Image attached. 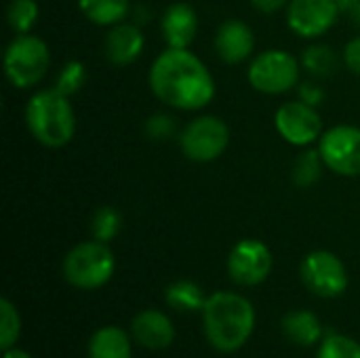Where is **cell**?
<instances>
[{"mask_svg":"<svg viewBox=\"0 0 360 358\" xmlns=\"http://www.w3.org/2000/svg\"><path fill=\"white\" fill-rule=\"evenodd\" d=\"M323 156L319 150H308L302 152L293 165V179L300 188H310L321 179V169H323Z\"/></svg>","mask_w":360,"mask_h":358,"instance_id":"cell-22","label":"cell"},{"mask_svg":"<svg viewBox=\"0 0 360 358\" xmlns=\"http://www.w3.org/2000/svg\"><path fill=\"white\" fill-rule=\"evenodd\" d=\"M160 30L169 49H188L198 32V15L188 2H175L165 11Z\"/></svg>","mask_w":360,"mask_h":358,"instance_id":"cell-15","label":"cell"},{"mask_svg":"<svg viewBox=\"0 0 360 358\" xmlns=\"http://www.w3.org/2000/svg\"><path fill=\"white\" fill-rule=\"evenodd\" d=\"M360 0H338V4L342 6V8H352V6H356Z\"/></svg>","mask_w":360,"mask_h":358,"instance_id":"cell-33","label":"cell"},{"mask_svg":"<svg viewBox=\"0 0 360 358\" xmlns=\"http://www.w3.org/2000/svg\"><path fill=\"white\" fill-rule=\"evenodd\" d=\"M131 335L148 350H165L175 340L173 321L160 310H143L131 323Z\"/></svg>","mask_w":360,"mask_h":358,"instance_id":"cell-14","label":"cell"},{"mask_svg":"<svg viewBox=\"0 0 360 358\" xmlns=\"http://www.w3.org/2000/svg\"><path fill=\"white\" fill-rule=\"evenodd\" d=\"M89 358H131V340L118 327H101L89 342Z\"/></svg>","mask_w":360,"mask_h":358,"instance_id":"cell-18","label":"cell"},{"mask_svg":"<svg viewBox=\"0 0 360 358\" xmlns=\"http://www.w3.org/2000/svg\"><path fill=\"white\" fill-rule=\"evenodd\" d=\"M344 63L350 72L360 76V36L352 38L344 49Z\"/></svg>","mask_w":360,"mask_h":358,"instance_id":"cell-28","label":"cell"},{"mask_svg":"<svg viewBox=\"0 0 360 358\" xmlns=\"http://www.w3.org/2000/svg\"><path fill=\"white\" fill-rule=\"evenodd\" d=\"M19 333H21L19 312L6 298H2L0 300V346H2V350L13 348L15 342L19 340Z\"/></svg>","mask_w":360,"mask_h":358,"instance_id":"cell-24","label":"cell"},{"mask_svg":"<svg viewBox=\"0 0 360 358\" xmlns=\"http://www.w3.org/2000/svg\"><path fill=\"white\" fill-rule=\"evenodd\" d=\"M251 4L262 13H276L278 8L289 4V0H251Z\"/></svg>","mask_w":360,"mask_h":358,"instance_id":"cell-30","label":"cell"},{"mask_svg":"<svg viewBox=\"0 0 360 358\" xmlns=\"http://www.w3.org/2000/svg\"><path fill=\"white\" fill-rule=\"evenodd\" d=\"M255 46V34L249 23L240 19H228L215 34V51L221 61L236 65L251 57Z\"/></svg>","mask_w":360,"mask_h":358,"instance_id":"cell-13","label":"cell"},{"mask_svg":"<svg viewBox=\"0 0 360 358\" xmlns=\"http://www.w3.org/2000/svg\"><path fill=\"white\" fill-rule=\"evenodd\" d=\"M84 82H86V68H84V63L72 59V61L63 63V68L59 70L53 89H57L65 97H72L74 93H78L82 89Z\"/></svg>","mask_w":360,"mask_h":358,"instance_id":"cell-26","label":"cell"},{"mask_svg":"<svg viewBox=\"0 0 360 358\" xmlns=\"http://www.w3.org/2000/svg\"><path fill=\"white\" fill-rule=\"evenodd\" d=\"M129 0H78L80 13L95 25H116L129 15Z\"/></svg>","mask_w":360,"mask_h":358,"instance_id":"cell-19","label":"cell"},{"mask_svg":"<svg viewBox=\"0 0 360 358\" xmlns=\"http://www.w3.org/2000/svg\"><path fill=\"white\" fill-rule=\"evenodd\" d=\"M171 120H173V118H167V116H162V114L152 116V118L148 120V133H150L152 137H156V139L167 137V135L173 131V122H171Z\"/></svg>","mask_w":360,"mask_h":358,"instance_id":"cell-29","label":"cell"},{"mask_svg":"<svg viewBox=\"0 0 360 358\" xmlns=\"http://www.w3.org/2000/svg\"><path fill=\"white\" fill-rule=\"evenodd\" d=\"M152 93L175 110H202L215 97V80L209 68L188 49L162 51L150 70Z\"/></svg>","mask_w":360,"mask_h":358,"instance_id":"cell-1","label":"cell"},{"mask_svg":"<svg viewBox=\"0 0 360 358\" xmlns=\"http://www.w3.org/2000/svg\"><path fill=\"white\" fill-rule=\"evenodd\" d=\"M228 272L236 285H262L272 272V253L266 243L257 238H243L236 243L228 257Z\"/></svg>","mask_w":360,"mask_h":358,"instance_id":"cell-11","label":"cell"},{"mask_svg":"<svg viewBox=\"0 0 360 358\" xmlns=\"http://www.w3.org/2000/svg\"><path fill=\"white\" fill-rule=\"evenodd\" d=\"M340 8L338 0H289L287 23L302 38H319L335 25Z\"/></svg>","mask_w":360,"mask_h":358,"instance_id":"cell-12","label":"cell"},{"mask_svg":"<svg viewBox=\"0 0 360 358\" xmlns=\"http://www.w3.org/2000/svg\"><path fill=\"white\" fill-rule=\"evenodd\" d=\"M116 268L114 253L108 243L89 241L76 245L63 260V276L76 289H99L103 287Z\"/></svg>","mask_w":360,"mask_h":358,"instance_id":"cell-5","label":"cell"},{"mask_svg":"<svg viewBox=\"0 0 360 358\" xmlns=\"http://www.w3.org/2000/svg\"><path fill=\"white\" fill-rule=\"evenodd\" d=\"M247 78L259 93L283 95L300 82V63L291 53L270 49L253 57Z\"/></svg>","mask_w":360,"mask_h":358,"instance_id":"cell-6","label":"cell"},{"mask_svg":"<svg viewBox=\"0 0 360 358\" xmlns=\"http://www.w3.org/2000/svg\"><path fill=\"white\" fill-rule=\"evenodd\" d=\"M51 65L49 44L30 34H17L4 51V74L6 80L17 89H30L38 84Z\"/></svg>","mask_w":360,"mask_h":358,"instance_id":"cell-4","label":"cell"},{"mask_svg":"<svg viewBox=\"0 0 360 358\" xmlns=\"http://www.w3.org/2000/svg\"><path fill=\"white\" fill-rule=\"evenodd\" d=\"M319 358H360V344L346 335H329L321 344Z\"/></svg>","mask_w":360,"mask_h":358,"instance_id":"cell-27","label":"cell"},{"mask_svg":"<svg viewBox=\"0 0 360 358\" xmlns=\"http://www.w3.org/2000/svg\"><path fill=\"white\" fill-rule=\"evenodd\" d=\"M285 335L300 346H314L323 338V325L310 310H293L283 319Z\"/></svg>","mask_w":360,"mask_h":358,"instance_id":"cell-17","label":"cell"},{"mask_svg":"<svg viewBox=\"0 0 360 358\" xmlns=\"http://www.w3.org/2000/svg\"><path fill=\"white\" fill-rule=\"evenodd\" d=\"M302 281L319 298H338L348 287V272L331 251H312L302 262Z\"/></svg>","mask_w":360,"mask_h":358,"instance_id":"cell-10","label":"cell"},{"mask_svg":"<svg viewBox=\"0 0 360 358\" xmlns=\"http://www.w3.org/2000/svg\"><path fill=\"white\" fill-rule=\"evenodd\" d=\"M4 358H32L25 350H19V348H8L4 350Z\"/></svg>","mask_w":360,"mask_h":358,"instance_id":"cell-32","label":"cell"},{"mask_svg":"<svg viewBox=\"0 0 360 358\" xmlns=\"http://www.w3.org/2000/svg\"><path fill=\"white\" fill-rule=\"evenodd\" d=\"M230 143V129L217 116H198L186 124L179 146L186 158L194 162H211L219 158Z\"/></svg>","mask_w":360,"mask_h":358,"instance_id":"cell-7","label":"cell"},{"mask_svg":"<svg viewBox=\"0 0 360 358\" xmlns=\"http://www.w3.org/2000/svg\"><path fill=\"white\" fill-rule=\"evenodd\" d=\"M319 152L327 169L344 177L360 175V129L338 124L319 139Z\"/></svg>","mask_w":360,"mask_h":358,"instance_id":"cell-8","label":"cell"},{"mask_svg":"<svg viewBox=\"0 0 360 358\" xmlns=\"http://www.w3.org/2000/svg\"><path fill=\"white\" fill-rule=\"evenodd\" d=\"M202 323L205 335L215 350L236 352L255 329V308L247 298L234 291H219L207 298Z\"/></svg>","mask_w":360,"mask_h":358,"instance_id":"cell-2","label":"cell"},{"mask_svg":"<svg viewBox=\"0 0 360 358\" xmlns=\"http://www.w3.org/2000/svg\"><path fill=\"white\" fill-rule=\"evenodd\" d=\"M146 46V38L141 30L133 23H116L105 36L103 51L112 65H129L133 63Z\"/></svg>","mask_w":360,"mask_h":358,"instance_id":"cell-16","label":"cell"},{"mask_svg":"<svg viewBox=\"0 0 360 358\" xmlns=\"http://www.w3.org/2000/svg\"><path fill=\"white\" fill-rule=\"evenodd\" d=\"M274 127L287 143L297 148H306L323 135V118L316 112V106L302 99L283 103L274 114Z\"/></svg>","mask_w":360,"mask_h":358,"instance_id":"cell-9","label":"cell"},{"mask_svg":"<svg viewBox=\"0 0 360 358\" xmlns=\"http://www.w3.org/2000/svg\"><path fill=\"white\" fill-rule=\"evenodd\" d=\"M167 304L177 312H196L207 304L205 291L192 281H175L165 291Z\"/></svg>","mask_w":360,"mask_h":358,"instance_id":"cell-20","label":"cell"},{"mask_svg":"<svg viewBox=\"0 0 360 358\" xmlns=\"http://www.w3.org/2000/svg\"><path fill=\"white\" fill-rule=\"evenodd\" d=\"M321 99H323V91H319L314 84H304V89H302V101H306L310 106H316V103H321Z\"/></svg>","mask_w":360,"mask_h":358,"instance_id":"cell-31","label":"cell"},{"mask_svg":"<svg viewBox=\"0 0 360 358\" xmlns=\"http://www.w3.org/2000/svg\"><path fill=\"white\" fill-rule=\"evenodd\" d=\"M120 226H122V217L120 213L110 207V205H103L95 211L93 219H91V232H93V238L95 241H101V243H110L112 238H116V234L120 232Z\"/></svg>","mask_w":360,"mask_h":358,"instance_id":"cell-23","label":"cell"},{"mask_svg":"<svg viewBox=\"0 0 360 358\" xmlns=\"http://www.w3.org/2000/svg\"><path fill=\"white\" fill-rule=\"evenodd\" d=\"M30 135L44 148H63L76 133V114L70 97L57 89H44L30 97L25 106Z\"/></svg>","mask_w":360,"mask_h":358,"instance_id":"cell-3","label":"cell"},{"mask_svg":"<svg viewBox=\"0 0 360 358\" xmlns=\"http://www.w3.org/2000/svg\"><path fill=\"white\" fill-rule=\"evenodd\" d=\"M302 61H304L306 70L312 72L314 76H329L338 68V57H335V53L327 44H314V46H310L304 53Z\"/></svg>","mask_w":360,"mask_h":358,"instance_id":"cell-25","label":"cell"},{"mask_svg":"<svg viewBox=\"0 0 360 358\" xmlns=\"http://www.w3.org/2000/svg\"><path fill=\"white\" fill-rule=\"evenodd\" d=\"M6 21L15 34H30L38 21L36 0H11L6 8Z\"/></svg>","mask_w":360,"mask_h":358,"instance_id":"cell-21","label":"cell"}]
</instances>
